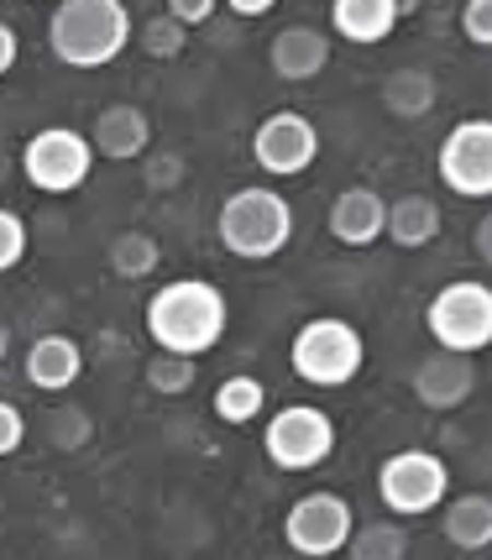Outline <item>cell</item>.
<instances>
[{"mask_svg":"<svg viewBox=\"0 0 492 560\" xmlns=\"http://www.w3.org/2000/svg\"><path fill=\"white\" fill-rule=\"evenodd\" d=\"M450 492V466L435 451H394L377 466V498L394 518H424Z\"/></svg>","mask_w":492,"mask_h":560,"instance_id":"obj_8","label":"cell"},{"mask_svg":"<svg viewBox=\"0 0 492 560\" xmlns=\"http://www.w3.org/2000/svg\"><path fill=\"white\" fill-rule=\"evenodd\" d=\"M441 535L450 539V550H467V556H482L492 545V498L488 492H461V498H445L441 503Z\"/></svg>","mask_w":492,"mask_h":560,"instance_id":"obj_19","label":"cell"},{"mask_svg":"<svg viewBox=\"0 0 492 560\" xmlns=\"http://www.w3.org/2000/svg\"><path fill=\"white\" fill-rule=\"evenodd\" d=\"M383 220H388V199L377 195V189H367V184H351V189H341V195L330 199L325 231H330V242L362 252V246L383 242Z\"/></svg>","mask_w":492,"mask_h":560,"instance_id":"obj_14","label":"cell"},{"mask_svg":"<svg viewBox=\"0 0 492 560\" xmlns=\"http://www.w3.org/2000/svg\"><path fill=\"white\" fill-rule=\"evenodd\" d=\"M137 163H142V173H148V189H157V195H163V189H178L184 173H189L178 152H157V158H137Z\"/></svg>","mask_w":492,"mask_h":560,"instance_id":"obj_28","label":"cell"},{"mask_svg":"<svg viewBox=\"0 0 492 560\" xmlns=\"http://www.w3.org/2000/svg\"><path fill=\"white\" fill-rule=\"evenodd\" d=\"M445 231L441 199L430 195H398L388 199V220H383V236L398 246V252H419V246H435Z\"/></svg>","mask_w":492,"mask_h":560,"instance_id":"obj_17","label":"cell"},{"mask_svg":"<svg viewBox=\"0 0 492 560\" xmlns=\"http://www.w3.org/2000/svg\"><path fill=\"white\" fill-rule=\"evenodd\" d=\"M131 5L126 0H58L48 16V48L63 69H110L131 48Z\"/></svg>","mask_w":492,"mask_h":560,"instance_id":"obj_2","label":"cell"},{"mask_svg":"<svg viewBox=\"0 0 492 560\" xmlns=\"http://www.w3.org/2000/svg\"><path fill=\"white\" fill-rule=\"evenodd\" d=\"M419 5H424V0H394V11H398V22H403V16H414Z\"/></svg>","mask_w":492,"mask_h":560,"instance_id":"obj_36","label":"cell"},{"mask_svg":"<svg viewBox=\"0 0 492 560\" xmlns=\"http://www.w3.org/2000/svg\"><path fill=\"white\" fill-rule=\"evenodd\" d=\"M435 100H441V79L430 69H394L383 79V110L394 116V121H424L430 110H435Z\"/></svg>","mask_w":492,"mask_h":560,"instance_id":"obj_20","label":"cell"},{"mask_svg":"<svg viewBox=\"0 0 492 560\" xmlns=\"http://www.w3.org/2000/svg\"><path fill=\"white\" fill-rule=\"evenodd\" d=\"M441 184L461 199H488L492 195V121L488 116H471L456 121L441 142Z\"/></svg>","mask_w":492,"mask_h":560,"instance_id":"obj_11","label":"cell"},{"mask_svg":"<svg viewBox=\"0 0 492 560\" xmlns=\"http://www.w3.org/2000/svg\"><path fill=\"white\" fill-rule=\"evenodd\" d=\"M215 236L236 262H272L294 242V205L268 184H246V189L221 199Z\"/></svg>","mask_w":492,"mask_h":560,"instance_id":"obj_3","label":"cell"},{"mask_svg":"<svg viewBox=\"0 0 492 560\" xmlns=\"http://www.w3.org/2000/svg\"><path fill=\"white\" fill-rule=\"evenodd\" d=\"M131 43L148 52V58H157V63H173L178 52L189 48V32L173 22V16H148V22H137V32H131Z\"/></svg>","mask_w":492,"mask_h":560,"instance_id":"obj_26","label":"cell"},{"mask_svg":"<svg viewBox=\"0 0 492 560\" xmlns=\"http://www.w3.org/2000/svg\"><path fill=\"white\" fill-rule=\"evenodd\" d=\"M409 388H414L419 409H430V415H456L471 393H477V366H471V357H461V351H441V346H435V351L414 366Z\"/></svg>","mask_w":492,"mask_h":560,"instance_id":"obj_12","label":"cell"},{"mask_svg":"<svg viewBox=\"0 0 492 560\" xmlns=\"http://www.w3.org/2000/svg\"><path fill=\"white\" fill-rule=\"evenodd\" d=\"M345 560H409V529L403 518H356V529L345 539Z\"/></svg>","mask_w":492,"mask_h":560,"instance_id":"obj_21","label":"cell"},{"mask_svg":"<svg viewBox=\"0 0 492 560\" xmlns=\"http://www.w3.org/2000/svg\"><path fill=\"white\" fill-rule=\"evenodd\" d=\"M148 336L157 351L173 357H204L225 341V325H231V304L210 278H173L148 299Z\"/></svg>","mask_w":492,"mask_h":560,"instance_id":"obj_1","label":"cell"},{"mask_svg":"<svg viewBox=\"0 0 492 560\" xmlns=\"http://www.w3.org/2000/svg\"><path fill=\"white\" fill-rule=\"evenodd\" d=\"M268 69L283 79V84H309L330 69V32L320 26H283L278 37L268 43Z\"/></svg>","mask_w":492,"mask_h":560,"instance_id":"obj_15","label":"cell"},{"mask_svg":"<svg viewBox=\"0 0 492 560\" xmlns=\"http://www.w3.org/2000/svg\"><path fill=\"white\" fill-rule=\"evenodd\" d=\"M351 529H356V509L341 492H304L294 509L283 513V545L304 560L341 556Z\"/></svg>","mask_w":492,"mask_h":560,"instance_id":"obj_9","label":"cell"},{"mask_svg":"<svg viewBox=\"0 0 492 560\" xmlns=\"http://www.w3.org/2000/svg\"><path fill=\"white\" fill-rule=\"evenodd\" d=\"M22 445H26V415H22V404L0 398V462H5V456H16Z\"/></svg>","mask_w":492,"mask_h":560,"instance_id":"obj_29","label":"cell"},{"mask_svg":"<svg viewBox=\"0 0 492 560\" xmlns=\"http://www.w3.org/2000/svg\"><path fill=\"white\" fill-rule=\"evenodd\" d=\"M26 383L37 393H69L84 377V346L74 341V336H37V341L26 346Z\"/></svg>","mask_w":492,"mask_h":560,"instance_id":"obj_16","label":"cell"},{"mask_svg":"<svg viewBox=\"0 0 492 560\" xmlns=\"http://www.w3.org/2000/svg\"><path fill=\"white\" fill-rule=\"evenodd\" d=\"M268 409V388H262V377H251V372H231L221 388H215V419L221 424H257Z\"/></svg>","mask_w":492,"mask_h":560,"instance_id":"obj_23","label":"cell"},{"mask_svg":"<svg viewBox=\"0 0 492 560\" xmlns=\"http://www.w3.org/2000/svg\"><path fill=\"white\" fill-rule=\"evenodd\" d=\"M477 257H482V262L492 257V225H488V220L477 225Z\"/></svg>","mask_w":492,"mask_h":560,"instance_id":"obj_34","label":"cell"},{"mask_svg":"<svg viewBox=\"0 0 492 560\" xmlns=\"http://www.w3.org/2000/svg\"><path fill=\"white\" fill-rule=\"evenodd\" d=\"M105 262H110V272L121 283H142V278H152V272L163 268V246H157L152 231H121L110 242V252H105Z\"/></svg>","mask_w":492,"mask_h":560,"instance_id":"obj_22","label":"cell"},{"mask_svg":"<svg viewBox=\"0 0 492 560\" xmlns=\"http://www.w3.org/2000/svg\"><path fill=\"white\" fill-rule=\"evenodd\" d=\"M336 419L315 409V404H294V409H278L262 424V456H268L278 471H315V466L330 462L336 451Z\"/></svg>","mask_w":492,"mask_h":560,"instance_id":"obj_7","label":"cell"},{"mask_svg":"<svg viewBox=\"0 0 492 560\" xmlns=\"http://www.w3.org/2000/svg\"><path fill=\"white\" fill-rule=\"evenodd\" d=\"M461 32L471 48H492V0H467L461 5Z\"/></svg>","mask_w":492,"mask_h":560,"instance_id":"obj_30","label":"cell"},{"mask_svg":"<svg viewBox=\"0 0 492 560\" xmlns=\"http://www.w3.org/2000/svg\"><path fill=\"white\" fill-rule=\"evenodd\" d=\"M26 246H32V236H26V220L16 215V210H5V205H0V272L22 268Z\"/></svg>","mask_w":492,"mask_h":560,"instance_id":"obj_27","label":"cell"},{"mask_svg":"<svg viewBox=\"0 0 492 560\" xmlns=\"http://www.w3.org/2000/svg\"><path fill=\"white\" fill-rule=\"evenodd\" d=\"M95 147L84 131L74 126H43L32 131L22 147V173L37 195H74L90 184V168H95Z\"/></svg>","mask_w":492,"mask_h":560,"instance_id":"obj_6","label":"cell"},{"mask_svg":"<svg viewBox=\"0 0 492 560\" xmlns=\"http://www.w3.org/2000/svg\"><path fill=\"white\" fill-rule=\"evenodd\" d=\"M16 58H22V37H16V26L0 22V79L16 69Z\"/></svg>","mask_w":492,"mask_h":560,"instance_id":"obj_32","label":"cell"},{"mask_svg":"<svg viewBox=\"0 0 492 560\" xmlns=\"http://www.w3.org/2000/svg\"><path fill=\"white\" fill-rule=\"evenodd\" d=\"M43 435H48L52 451L74 456V451H84V445L95 440V419H90L84 404H58V409L48 415V424H43Z\"/></svg>","mask_w":492,"mask_h":560,"instance_id":"obj_24","label":"cell"},{"mask_svg":"<svg viewBox=\"0 0 492 560\" xmlns=\"http://www.w3.org/2000/svg\"><path fill=\"white\" fill-rule=\"evenodd\" d=\"M90 147L105 163H137L152 152V116L131 100H110L90 126Z\"/></svg>","mask_w":492,"mask_h":560,"instance_id":"obj_13","label":"cell"},{"mask_svg":"<svg viewBox=\"0 0 492 560\" xmlns=\"http://www.w3.org/2000/svg\"><path fill=\"white\" fill-rule=\"evenodd\" d=\"M225 11H236V16H246V22H257V16H268V11H278V0H221Z\"/></svg>","mask_w":492,"mask_h":560,"instance_id":"obj_33","label":"cell"},{"mask_svg":"<svg viewBox=\"0 0 492 560\" xmlns=\"http://www.w3.org/2000/svg\"><path fill=\"white\" fill-rule=\"evenodd\" d=\"M320 158V126L298 110H272L251 131V163L268 178H298Z\"/></svg>","mask_w":492,"mask_h":560,"instance_id":"obj_10","label":"cell"},{"mask_svg":"<svg viewBox=\"0 0 492 560\" xmlns=\"http://www.w3.org/2000/svg\"><path fill=\"white\" fill-rule=\"evenodd\" d=\"M289 366L298 372V383H309V388H345L367 366V341H362V330L351 319L315 315L298 325L294 346H289Z\"/></svg>","mask_w":492,"mask_h":560,"instance_id":"obj_4","label":"cell"},{"mask_svg":"<svg viewBox=\"0 0 492 560\" xmlns=\"http://www.w3.org/2000/svg\"><path fill=\"white\" fill-rule=\"evenodd\" d=\"M215 5H221V0H168V5H163V16H173L184 32H195V26L215 22Z\"/></svg>","mask_w":492,"mask_h":560,"instance_id":"obj_31","label":"cell"},{"mask_svg":"<svg viewBox=\"0 0 492 560\" xmlns=\"http://www.w3.org/2000/svg\"><path fill=\"white\" fill-rule=\"evenodd\" d=\"M398 26L394 0H330V32H341L351 48H377Z\"/></svg>","mask_w":492,"mask_h":560,"instance_id":"obj_18","label":"cell"},{"mask_svg":"<svg viewBox=\"0 0 492 560\" xmlns=\"http://www.w3.org/2000/svg\"><path fill=\"white\" fill-rule=\"evenodd\" d=\"M424 330L441 351H461V357H477L492 346V289L477 283V278H461V283H445L430 304H424Z\"/></svg>","mask_w":492,"mask_h":560,"instance_id":"obj_5","label":"cell"},{"mask_svg":"<svg viewBox=\"0 0 492 560\" xmlns=\"http://www.w3.org/2000/svg\"><path fill=\"white\" fill-rule=\"evenodd\" d=\"M26 5H48V0H26Z\"/></svg>","mask_w":492,"mask_h":560,"instance_id":"obj_37","label":"cell"},{"mask_svg":"<svg viewBox=\"0 0 492 560\" xmlns=\"http://www.w3.org/2000/svg\"><path fill=\"white\" fill-rule=\"evenodd\" d=\"M5 357H11V325L0 319V366H5Z\"/></svg>","mask_w":492,"mask_h":560,"instance_id":"obj_35","label":"cell"},{"mask_svg":"<svg viewBox=\"0 0 492 560\" xmlns=\"http://www.w3.org/2000/svg\"><path fill=\"white\" fill-rule=\"evenodd\" d=\"M142 377H148L152 393H163V398H184V393L195 388L199 366H195V357H173V351H157V357L142 366Z\"/></svg>","mask_w":492,"mask_h":560,"instance_id":"obj_25","label":"cell"}]
</instances>
